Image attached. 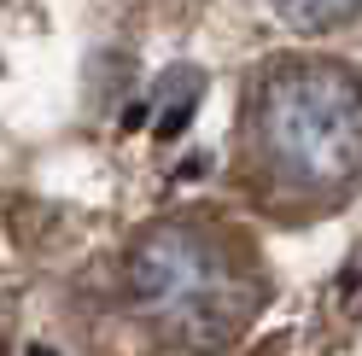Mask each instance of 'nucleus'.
Here are the masks:
<instances>
[{
    "label": "nucleus",
    "instance_id": "obj_1",
    "mask_svg": "<svg viewBox=\"0 0 362 356\" xmlns=\"http://www.w3.org/2000/svg\"><path fill=\"white\" fill-rule=\"evenodd\" d=\"M252 164L269 193L333 205L362 187V76L333 59H281L252 88Z\"/></svg>",
    "mask_w": 362,
    "mask_h": 356
},
{
    "label": "nucleus",
    "instance_id": "obj_2",
    "mask_svg": "<svg viewBox=\"0 0 362 356\" xmlns=\"http://www.w3.org/2000/svg\"><path fill=\"white\" fill-rule=\"evenodd\" d=\"M141 316L181 345H228L257 316V275L205 222H158L129 251Z\"/></svg>",
    "mask_w": 362,
    "mask_h": 356
},
{
    "label": "nucleus",
    "instance_id": "obj_3",
    "mask_svg": "<svg viewBox=\"0 0 362 356\" xmlns=\"http://www.w3.org/2000/svg\"><path fill=\"white\" fill-rule=\"evenodd\" d=\"M275 12H281V24L292 30H339V24H351V18L362 12V0H275Z\"/></svg>",
    "mask_w": 362,
    "mask_h": 356
}]
</instances>
